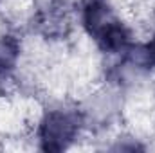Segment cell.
<instances>
[{
	"label": "cell",
	"mask_w": 155,
	"mask_h": 153,
	"mask_svg": "<svg viewBox=\"0 0 155 153\" xmlns=\"http://www.w3.org/2000/svg\"><path fill=\"white\" fill-rule=\"evenodd\" d=\"M148 58H150L152 63H155V40L148 45Z\"/></svg>",
	"instance_id": "cell-4"
},
{
	"label": "cell",
	"mask_w": 155,
	"mask_h": 153,
	"mask_svg": "<svg viewBox=\"0 0 155 153\" xmlns=\"http://www.w3.org/2000/svg\"><path fill=\"white\" fill-rule=\"evenodd\" d=\"M85 25L103 49L119 50L128 43V34L124 27L110 16L101 0H92L85 7Z\"/></svg>",
	"instance_id": "cell-1"
},
{
	"label": "cell",
	"mask_w": 155,
	"mask_h": 153,
	"mask_svg": "<svg viewBox=\"0 0 155 153\" xmlns=\"http://www.w3.org/2000/svg\"><path fill=\"white\" fill-rule=\"evenodd\" d=\"M78 117L67 112L49 114L40 128L41 148L47 151H60L69 146V142L78 133Z\"/></svg>",
	"instance_id": "cell-2"
},
{
	"label": "cell",
	"mask_w": 155,
	"mask_h": 153,
	"mask_svg": "<svg viewBox=\"0 0 155 153\" xmlns=\"http://www.w3.org/2000/svg\"><path fill=\"white\" fill-rule=\"evenodd\" d=\"M16 56H18V43L11 36L0 38V77L5 76L13 69Z\"/></svg>",
	"instance_id": "cell-3"
}]
</instances>
